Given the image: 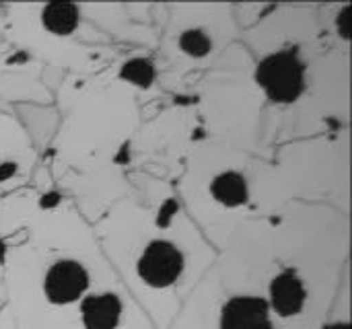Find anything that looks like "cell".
<instances>
[{
	"label": "cell",
	"mask_w": 352,
	"mask_h": 329,
	"mask_svg": "<svg viewBox=\"0 0 352 329\" xmlns=\"http://www.w3.org/2000/svg\"><path fill=\"white\" fill-rule=\"evenodd\" d=\"M338 29L342 37H351V8H344L338 16Z\"/></svg>",
	"instance_id": "obj_9"
},
{
	"label": "cell",
	"mask_w": 352,
	"mask_h": 329,
	"mask_svg": "<svg viewBox=\"0 0 352 329\" xmlns=\"http://www.w3.org/2000/svg\"><path fill=\"white\" fill-rule=\"evenodd\" d=\"M266 301H268L270 311L276 317H280L283 321H291V319H297L305 311L307 288L295 272L287 270V272H280L270 282Z\"/></svg>",
	"instance_id": "obj_4"
},
{
	"label": "cell",
	"mask_w": 352,
	"mask_h": 329,
	"mask_svg": "<svg viewBox=\"0 0 352 329\" xmlns=\"http://www.w3.org/2000/svg\"><path fill=\"white\" fill-rule=\"evenodd\" d=\"M219 329H278L264 297L239 295L229 299L219 317Z\"/></svg>",
	"instance_id": "obj_3"
},
{
	"label": "cell",
	"mask_w": 352,
	"mask_h": 329,
	"mask_svg": "<svg viewBox=\"0 0 352 329\" xmlns=\"http://www.w3.org/2000/svg\"><path fill=\"white\" fill-rule=\"evenodd\" d=\"M136 272H138V278L148 288L167 291L184 274V256L173 243L165 239H155L142 251L136 264Z\"/></svg>",
	"instance_id": "obj_2"
},
{
	"label": "cell",
	"mask_w": 352,
	"mask_h": 329,
	"mask_svg": "<svg viewBox=\"0 0 352 329\" xmlns=\"http://www.w3.org/2000/svg\"><path fill=\"white\" fill-rule=\"evenodd\" d=\"M41 25L54 35H68L78 27V8L74 4H45L41 10Z\"/></svg>",
	"instance_id": "obj_5"
},
{
	"label": "cell",
	"mask_w": 352,
	"mask_h": 329,
	"mask_svg": "<svg viewBox=\"0 0 352 329\" xmlns=\"http://www.w3.org/2000/svg\"><path fill=\"white\" fill-rule=\"evenodd\" d=\"M210 192H212V196H214L221 204H225V206H229V208H235V206H241V204L248 202V183H245V179H243L239 173H235V171L221 173V175L212 181Z\"/></svg>",
	"instance_id": "obj_6"
},
{
	"label": "cell",
	"mask_w": 352,
	"mask_h": 329,
	"mask_svg": "<svg viewBox=\"0 0 352 329\" xmlns=\"http://www.w3.org/2000/svg\"><path fill=\"white\" fill-rule=\"evenodd\" d=\"M179 49L192 58H204L212 49V41L204 31L188 29L179 35Z\"/></svg>",
	"instance_id": "obj_7"
},
{
	"label": "cell",
	"mask_w": 352,
	"mask_h": 329,
	"mask_svg": "<svg viewBox=\"0 0 352 329\" xmlns=\"http://www.w3.org/2000/svg\"><path fill=\"white\" fill-rule=\"evenodd\" d=\"M322 329H351L349 321H334V324H326Z\"/></svg>",
	"instance_id": "obj_11"
},
{
	"label": "cell",
	"mask_w": 352,
	"mask_h": 329,
	"mask_svg": "<svg viewBox=\"0 0 352 329\" xmlns=\"http://www.w3.org/2000/svg\"><path fill=\"white\" fill-rule=\"evenodd\" d=\"M4 305V266L0 262V309Z\"/></svg>",
	"instance_id": "obj_10"
},
{
	"label": "cell",
	"mask_w": 352,
	"mask_h": 329,
	"mask_svg": "<svg viewBox=\"0 0 352 329\" xmlns=\"http://www.w3.org/2000/svg\"><path fill=\"white\" fill-rule=\"evenodd\" d=\"M258 82L274 103H293L305 89V70L293 52H276L258 66Z\"/></svg>",
	"instance_id": "obj_1"
},
{
	"label": "cell",
	"mask_w": 352,
	"mask_h": 329,
	"mask_svg": "<svg viewBox=\"0 0 352 329\" xmlns=\"http://www.w3.org/2000/svg\"><path fill=\"white\" fill-rule=\"evenodd\" d=\"M124 76H126L128 80L140 84V87H146V84H151V80H153V66H151L146 60H132V62L126 64Z\"/></svg>",
	"instance_id": "obj_8"
}]
</instances>
